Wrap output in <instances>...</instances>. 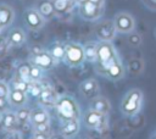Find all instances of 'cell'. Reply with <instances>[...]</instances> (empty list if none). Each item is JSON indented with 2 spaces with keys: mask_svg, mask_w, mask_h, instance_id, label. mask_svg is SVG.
<instances>
[{
  "mask_svg": "<svg viewBox=\"0 0 156 139\" xmlns=\"http://www.w3.org/2000/svg\"><path fill=\"white\" fill-rule=\"evenodd\" d=\"M89 1H91V2H94L96 5H99V6H104L105 5V0H89Z\"/></svg>",
  "mask_w": 156,
  "mask_h": 139,
  "instance_id": "cell-39",
  "label": "cell"
},
{
  "mask_svg": "<svg viewBox=\"0 0 156 139\" xmlns=\"http://www.w3.org/2000/svg\"><path fill=\"white\" fill-rule=\"evenodd\" d=\"M83 126L91 130L104 132L108 127L107 115L89 109L83 113Z\"/></svg>",
  "mask_w": 156,
  "mask_h": 139,
  "instance_id": "cell-4",
  "label": "cell"
},
{
  "mask_svg": "<svg viewBox=\"0 0 156 139\" xmlns=\"http://www.w3.org/2000/svg\"><path fill=\"white\" fill-rule=\"evenodd\" d=\"M6 38H7V41L11 48H20L26 43L27 34L21 27H15L9 32Z\"/></svg>",
  "mask_w": 156,
  "mask_h": 139,
  "instance_id": "cell-13",
  "label": "cell"
},
{
  "mask_svg": "<svg viewBox=\"0 0 156 139\" xmlns=\"http://www.w3.org/2000/svg\"><path fill=\"white\" fill-rule=\"evenodd\" d=\"M113 23L117 33H121V34H129L134 32L136 26L134 16L126 11H121L116 13L113 17Z\"/></svg>",
  "mask_w": 156,
  "mask_h": 139,
  "instance_id": "cell-7",
  "label": "cell"
},
{
  "mask_svg": "<svg viewBox=\"0 0 156 139\" xmlns=\"http://www.w3.org/2000/svg\"><path fill=\"white\" fill-rule=\"evenodd\" d=\"M85 1H88V0H76V4H78V5H80V4H83V2H85Z\"/></svg>",
  "mask_w": 156,
  "mask_h": 139,
  "instance_id": "cell-40",
  "label": "cell"
},
{
  "mask_svg": "<svg viewBox=\"0 0 156 139\" xmlns=\"http://www.w3.org/2000/svg\"><path fill=\"white\" fill-rule=\"evenodd\" d=\"M78 90H79V94L83 98L90 100V99L95 98L96 95H99L100 87H99V83H98L96 79H94V78H87V79H84L83 82L79 83Z\"/></svg>",
  "mask_w": 156,
  "mask_h": 139,
  "instance_id": "cell-11",
  "label": "cell"
},
{
  "mask_svg": "<svg viewBox=\"0 0 156 139\" xmlns=\"http://www.w3.org/2000/svg\"><path fill=\"white\" fill-rule=\"evenodd\" d=\"M54 109L57 118L61 122L79 119L80 117V107L77 100L71 95H60Z\"/></svg>",
  "mask_w": 156,
  "mask_h": 139,
  "instance_id": "cell-2",
  "label": "cell"
},
{
  "mask_svg": "<svg viewBox=\"0 0 156 139\" xmlns=\"http://www.w3.org/2000/svg\"><path fill=\"white\" fill-rule=\"evenodd\" d=\"M29 62L32 65L38 66L43 71H49V70H51L55 66L56 60L51 56V54L49 52V50H44L41 48H38V46L34 48L33 46L32 55L29 57Z\"/></svg>",
  "mask_w": 156,
  "mask_h": 139,
  "instance_id": "cell-6",
  "label": "cell"
},
{
  "mask_svg": "<svg viewBox=\"0 0 156 139\" xmlns=\"http://www.w3.org/2000/svg\"><path fill=\"white\" fill-rule=\"evenodd\" d=\"M28 87H29V82L17 77V76H13V78L10 82V89H16V90H21V91L27 93Z\"/></svg>",
  "mask_w": 156,
  "mask_h": 139,
  "instance_id": "cell-25",
  "label": "cell"
},
{
  "mask_svg": "<svg viewBox=\"0 0 156 139\" xmlns=\"http://www.w3.org/2000/svg\"><path fill=\"white\" fill-rule=\"evenodd\" d=\"M85 61L83 45L78 43H67L65 50L63 62L69 67H79Z\"/></svg>",
  "mask_w": 156,
  "mask_h": 139,
  "instance_id": "cell-5",
  "label": "cell"
},
{
  "mask_svg": "<svg viewBox=\"0 0 156 139\" xmlns=\"http://www.w3.org/2000/svg\"><path fill=\"white\" fill-rule=\"evenodd\" d=\"M143 101H144L143 91L138 88H133L128 90L122 98L121 104H119V111L126 117L135 116L136 113L140 112L143 107Z\"/></svg>",
  "mask_w": 156,
  "mask_h": 139,
  "instance_id": "cell-3",
  "label": "cell"
},
{
  "mask_svg": "<svg viewBox=\"0 0 156 139\" xmlns=\"http://www.w3.org/2000/svg\"><path fill=\"white\" fill-rule=\"evenodd\" d=\"M68 1H72V2H76V0H68Z\"/></svg>",
  "mask_w": 156,
  "mask_h": 139,
  "instance_id": "cell-43",
  "label": "cell"
},
{
  "mask_svg": "<svg viewBox=\"0 0 156 139\" xmlns=\"http://www.w3.org/2000/svg\"><path fill=\"white\" fill-rule=\"evenodd\" d=\"M83 50H84L85 61L90 63H95L98 60V43L88 41L83 45Z\"/></svg>",
  "mask_w": 156,
  "mask_h": 139,
  "instance_id": "cell-23",
  "label": "cell"
},
{
  "mask_svg": "<svg viewBox=\"0 0 156 139\" xmlns=\"http://www.w3.org/2000/svg\"><path fill=\"white\" fill-rule=\"evenodd\" d=\"M51 1L54 5L56 16H60V17L65 16L66 13H69L76 5V2H72L68 0H51Z\"/></svg>",
  "mask_w": 156,
  "mask_h": 139,
  "instance_id": "cell-22",
  "label": "cell"
},
{
  "mask_svg": "<svg viewBox=\"0 0 156 139\" xmlns=\"http://www.w3.org/2000/svg\"><path fill=\"white\" fill-rule=\"evenodd\" d=\"M32 137H33L34 139H51V134L40 133V132H33Z\"/></svg>",
  "mask_w": 156,
  "mask_h": 139,
  "instance_id": "cell-37",
  "label": "cell"
},
{
  "mask_svg": "<svg viewBox=\"0 0 156 139\" xmlns=\"http://www.w3.org/2000/svg\"><path fill=\"white\" fill-rule=\"evenodd\" d=\"M35 9L43 16V18L45 21H50L56 16V12H55L51 0H39L35 5Z\"/></svg>",
  "mask_w": 156,
  "mask_h": 139,
  "instance_id": "cell-16",
  "label": "cell"
},
{
  "mask_svg": "<svg viewBox=\"0 0 156 139\" xmlns=\"http://www.w3.org/2000/svg\"><path fill=\"white\" fill-rule=\"evenodd\" d=\"M127 40H128V44H129L130 46H133V48H138V46H140L141 43H143L141 35H140L139 33H136L135 30L128 34V39H127Z\"/></svg>",
  "mask_w": 156,
  "mask_h": 139,
  "instance_id": "cell-29",
  "label": "cell"
},
{
  "mask_svg": "<svg viewBox=\"0 0 156 139\" xmlns=\"http://www.w3.org/2000/svg\"><path fill=\"white\" fill-rule=\"evenodd\" d=\"M1 30H2V29H1V28H0V33H1Z\"/></svg>",
  "mask_w": 156,
  "mask_h": 139,
  "instance_id": "cell-46",
  "label": "cell"
},
{
  "mask_svg": "<svg viewBox=\"0 0 156 139\" xmlns=\"http://www.w3.org/2000/svg\"><path fill=\"white\" fill-rule=\"evenodd\" d=\"M129 71L134 74H138L143 71V61L139 59H134L129 61Z\"/></svg>",
  "mask_w": 156,
  "mask_h": 139,
  "instance_id": "cell-31",
  "label": "cell"
},
{
  "mask_svg": "<svg viewBox=\"0 0 156 139\" xmlns=\"http://www.w3.org/2000/svg\"><path fill=\"white\" fill-rule=\"evenodd\" d=\"M58 96L60 95H57V93L55 91L54 88L45 87L37 99H38V102L40 106H43L45 109H52V107H55Z\"/></svg>",
  "mask_w": 156,
  "mask_h": 139,
  "instance_id": "cell-12",
  "label": "cell"
},
{
  "mask_svg": "<svg viewBox=\"0 0 156 139\" xmlns=\"http://www.w3.org/2000/svg\"><path fill=\"white\" fill-rule=\"evenodd\" d=\"M30 66H32L30 62H22V63H20V65L17 66L16 71H15V76H17V77H20V78H22V79H26V80H28V82H30V80H29Z\"/></svg>",
  "mask_w": 156,
  "mask_h": 139,
  "instance_id": "cell-26",
  "label": "cell"
},
{
  "mask_svg": "<svg viewBox=\"0 0 156 139\" xmlns=\"http://www.w3.org/2000/svg\"><path fill=\"white\" fill-rule=\"evenodd\" d=\"M121 59L112 44V41H100L98 43V60L95 62V71L100 76L104 73Z\"/></svg>",
  "mask_w": 156,
  "mask_h": 139,
  "instance_id": "cell-1",
  "label": "cell"
},
{
  "mask_svg": "<svg viewBox=\"0 0 156 139\" xmlns=\"http://www.w3.org/2000/svg\"><path fill=\"white\" fill-rule=\"evenodd\" d=\"M2 115H4V112L0 111V123H1V119H2Z\"/></svg>",
  "mask_w": 156,
  "mask_h": 139,
  "instance_id": "cell-42",
  "label": "cell"
},
{
  "mask_svg": "<svg viewBox=\"0 0 156 139\" xmlns=\"http://www.w3.org/2000/svg\"><path fill=\"white\" fill-rule=\"evenodd\" d=\"M10 44L7 41V38L6 37H2L0 35V60L5 59L10 51Z\"/></svg>",
  "mask_w": 156,
  "mask_h": 139,
  "instance_id": "cell-30",
  "label": "cell"
},
{
  "mask_svg": "<svg viewBox=\"0 0 156 139\" xmlns=\"http://www.w3.org/2000/svg\"><path fill=\"white\" fill-rule=\"evenodd\" d=\"M65 50H66V45L61 44V43H55L50 46L49 52L51 54V56L57 61H63L65 57Z\"/></svg>",
  "mask_w": 156,
  "mask_h": 139,
  "instance_id": "cell-24",
  "label": "cell"
},
{
  "mask_svg": "<svg viewBox=\"0 0 156 139\" xmlns=\"http://www.w3.org/2000/svg\"><path fill=\"white\" fill-rule=\"evenodd\" d=\"M23 21H24L26 27L30 30H40L46 22L35 7H28L24 10Z\"/></svg>",
  "mask_w": 156,
  "mask_h": 139,
  "instance_id": "cell-10",
  "label": "cell"
},
{
  "mask_svg": "<svg viewBox=\"0 0 156 139\" xmlns=\"http://www.w3.org/2000/svg\"><path fill=\"white\" fill-rule=\"evenodd\" d=\"M79 6V16L88 22H93L99 20L104 13V6H99L91 1H85Z\"/></svg>",
  "mask_w": 156,
  "mask_h": 139,
  "instance_id": "cell-9",
  "label": "cell"
},
{
  "mask_svg": "<svg viewBox=\"0 0 156 139\" xmlns=\"http://www.w3.org/2000/svg\"><path fill=\"white\" fill-rule=\"evenodd\" d=\"M9 105H10V104H9L7 98H0V111H1V112L7 111Z\"/></svg>",
  "mask_w": 156,
  "mask_h": 139,
  "instance_id": "cell-38",
  "label": "cell"
},
{
  "mask_svg": "<svg viewBox=\"0 0 156 139\" xmlns=\"http://www.w3.org/2000/svg\"><path fill=\"white\" fill-rule=\"evenodd\" d=\"M29 139H34V138H33V137H30V138H29Z\"/></svg>",
  "mask_w": 156,
  "mask_h": 139,
  "instance_id": "cell-45",
  "label": "cell"
},
{
  "mask_svg": "<svg viewBox=\"0 0 156 139\" xmlns=\"http://www.w3.org/2000/svg\"><path fill=\"white\" fill-rule=\"evenodd\" d=\"M43 77V70L39 68L35 65L30 66V72H29V80H40Z\"/></svg>",
  "mask_w": 156,
  "mask_h": 139,
  "instance_id": "cell-32",
  "label": "cell"
},
{
  "mask_svg": "<svg viewBox=\"0 0 156 139\" xmlns=\"http://www.w3.org/2000/svg\"><path fill=\"white\" fill-rule=\"evenodd\" d=\"M95 35L100 41H112L116 37V27L113 20H102L95 24Z\"/></svg>",
  "mask_w": 156,
  "mask_h": 139,
  "instance_id": "cell-8",
  "label": "cell"
},
{
  "mask_svg": "<svg viewBox=\"0 0 156 139\" xmlns=\"http://www.w3.org/2000/svg\"><path fill=\"white\" fill-rule=\"evenodd\" d=\"M44 88L45 87H44L43 83H40V80H32V82H29V87H28L27 94H29L30 96L38 98L40 95V93L43 91Z\"/></svg>",
  "mask_w": 156,
  "mask_h": 139,
  "instance_id": "cell-28",
  "label": "cell"
},
{
  "mask_svg": "<svg viewBox=\"0 0 156 139\" xmlns=\"http://www.w3.org/2000/svg\"><path fill=\"white\" fill-rule=\"evenodd\" d=\"M154 33H155V38H156V28H155V32Z\"/></svg>",
  "mask_w": 156,
  "mask_h": 139,
  "instance_id": "cell-44",
  "label": "cell"
},
{
  "mask_svg": "<svg viewBox=\"0 0 156 139\" xmlns=\"http://www.w3.org/2000/svg\"><path fill=\"white\" fill-rule=\"evenodd\" d=\"M29 121L32 123V126H37V124H41V123H48L50 122V115L48 112V110L43 106L35 107L30 111V117Z\"/></svg>",
  "mask_w": 156,
  "mask_h": 139,
  "instance_id": "cell-17",
  "label": "cell"
},
{
  "mask_svg": "<svg viewBox=\"0 0 156 139\" xmlns=\"http://www.w3.org/2000/svg\"><path fill=\"white\" fill-rule=\"evenodd\" d=\"M30 109L27 107V106H22V107H18L16 110V116H17V119L20 122V126H23L26 124L28 121H29V117H30Z\"/></svg>",
  "mask_w": 156,
  "mask_h": 139,
  "instance_id": "cell-27",
  "label": "cell"
},
{
  "mask_svg": "<svg viewBox=\"0 0 156 139\" xmlns=\"http://www.w3.org/2000/svg\"><path fill=\"white\" fill-rule=\"evenodd\" d=\"M80 129V123L79 119H71V121H66L63 122L62 127L60 128V133L65 137V138H72L76 134H78Z\"/></svg>",
  "mask_w": 156,
  "mask_h": 139,
  "instance_id": "cell-21",
  "label": "cell"
},
{
  "mask_svg": "<svg viewBox=\"0 0 156 139\" xmlns=\"http://www.w3.org/2000/svg\"><path fill=\"white\" fill-rule=\"evenodd\" d=\"M15 16L16 13L12 6L7 4H0V28L1 29L10 27L15 20Z\"/></svg>",
  "mask_w": 156,
  "mask_h": 139,
  "instance_id": "cell-15",
  "label": "cell"
},
{
  "mask_svg": "<svg viewBox=\"0 0 156 139\" xmlns=\"http://www.w3.org/2000/svg\"><path fill=\"white\" fill-rule=\"evenodd\" d=\"M33 132H40V133H48V134H51V126H50V122L33 126Z\"/></svg>",
  "mask_w": 156,
  "mask_h": 139,
  "instance_id": "cell-33",
  "label": "cell"
},
{
  "mask_svg": "<svg viewBox=\"0 0 156 139\" xmlns=\"http://www.w3.org/2000/svg\"><path fill=\"white\" fill-rule=\"evenodd\" d=\"M1 124H2V128H4L6 132L18 129L20 122H18V119H17L16 112H15V111H9V110L5 111L4 115H2Z\"/></svg>",
  "mask_w": 156,
  "mask_h": 139,
  "instance_id": "cell-20",
  "label": "cell"
},
{
  "mask_svg": "<svg viewBox=\"0 0 156 139\" xmlns=\"http://www.w3.org/2000/svg\"><path fill=\"white\" fill-rule=\"evenodd\" d=\"M10 93V84L4 80H0V98H7Z\"/></svg>",
  "mask_w": 156,
  "mask_h": 139,
  "instance_id": "cell-34",
  "label": "cell"
},
{
  "mask_svg": "<svg viewBox=\"0 0 156 139\" xmlns=\"http://www.w3.org/2000/svg\"><path fill=\"white\" fill-rule=\"evenodd\" d=\"M89 109L95 110V111L101 112V113H105V115H108L111 111V104H110L107 98H105L102 95H96L95 98L90 99Z\"/></svg>",
  "mask_w": 156,
  "mask_h": 139,
  "instance_id": "cell-14",
  "label": "cell"
},
{
  "mask_svg": "<svg viewBox=\"0 0 156 139\" xmlns=\"http://www.w3.org/2000/svg\"><path fill=\"white\" fill-rule=\"evenodd\" d=\"M141 2L146 9L156 12V0H141Z\"/></svg>",
  "mask_w": 156,
  "mask_h": 139,
  "instance_id": "cell-36",
  "label": "cell"
},
{
  "mask_svg": "<svg viewBox=\"0 0 156 139\" xmlns=\"http://www.w3.org/2000/svg\"><path fill=\"white\" fill-rule=\"evenodd\" d=\"M124 73H126V68H124L122 61L119 60L118 62H116L115 65H112V66L104 73L102 77H105V78H107V79H110V80L116 82V80L122 79V78L124 77Z\"/></svg>",
  "mask_w": 156,
  "mask_h": 139,
  "instance_id": "cell-19",
  "label": "cell"
},
{
  "mask_svg": "<svg viewBox=\"0 0 156 139\" xmlns=\"http://www.w3.org/2000/svg\"><path fill=\"white\" fill-rule=\"evenodd\" d=\"M7 100H9L10 106H13V107L18 109V107L26 106L28 96H27V93H24V91L16 90V89H10Z\"/></svg>",
  "mask_w": 156,
  "mask_h": 139,
  "instance_id": "cell-18",
  "label": "cell"
},
{
  "mask_svg": "<svg viewBox=\"0 0 156 139\" xmlns=\"http://www.w3.org/2000/svg\"><path fill=\"white\" fill-rule=\"evenodd\" d=\"M150 139H156V133H155V134H152V135L150 137Z\"/></svg>",
  "mask_w": 156,
  "mask_h": 139,
  "instance_id": "cell-41",
  "label": "cell"
},
{
  "mask_svg": "<svg viewBox=\"0 0 156 139\" xmlns=\"http://www.w3.org/2000/svg\"><path fill=\"white\" fill-rule=\"evenodd\" d=\"M4 139H23V138H22V133L18 129H15V130H9L5 134Z\"/></svg>",
  "mask_w": 156,
  "mask_h": 139,
  "instance_id": "cell-35",
  "label": "cell"
}]
</instances>
